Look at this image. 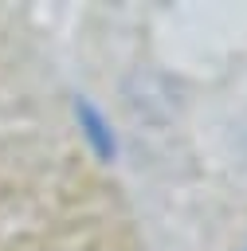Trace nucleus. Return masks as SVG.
<instances>
[{
  "instance_id": "f257e3e1",
  "label": "nucleus",
  "mask_w": 247,
  "mask_h": 251,
  "mask_svg": "<svg viewBox=\"0 0 247 251\" xmlns=\"http://www.w3.org/2000/svg\"><path fill=\"white\" fill-rule=\"evenodd\" d=\"M78 126H82V137H86L102 157H110V153H114V133H110V126H106V118H102V110H98V106L78 102Z\"/></svg>"
}]
</instances>
